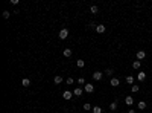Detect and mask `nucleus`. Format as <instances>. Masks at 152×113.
<instances>
[{"mask_svg":"<svg viewBox=\"0 0 152 113\" xmlns=\"http://www.w3.org/2000/svg\"><path fill=\"white\" fill-rule=\"evenodd\" d=\"M58 37H59L61 40H66V38L69 37V29H66V28L61 29V31H59V35H58Z\"/></svg>","mask_w":152,"mask_h":113,"instance_id":"obj_1","label":"nucleus"},{"mask_svg":"<svg viewBox=\"0 0 152 113\" xmlns=\"http://www.w3.org/2000/svg\"><path fill=\"white\" fill-rule=\"evenodd\" d=\"M84 90H85L87 93H93V92H94V86L90 84V83H87V84L84 86Z\"/></svg>","mask_w":152,"mask_h":113,"instance_id":"obj_2","label":"nucleus"},{"mask_svg":"<svg viewBox=\"0 0 152 113\" xmlns=\"http://www.w3.org/2000/svg\"><path fill=\"white\" fill-rule=\"evenodd\" d=\"M62 98L67 99V101H69V99H72V98H73V92H70V90H66V92L62 93Z\"/></svg>","mask_w":152,"mask_h":113,"instance_id":"obj_3","label":"nucleus"},{"mask_svg":"<svg viewBox=\"0 0 152 113\" xmlns=\"http://www.w3.org/2000/svg\"><path fill=\"white\" fill-rule=\"evenodd\" d=\"M105 31H106L105 25H97V26H96V32H97V34H103Z\"/></svg>","mask_w":152,"mask_h":113,"instance_id":"obj_4","label":"nucleus"},{"mask_svg":"<svg viewBox=\"0 0 152 113\" xmlns=\"http://www.w3.org/2000/svg\"><path fill=\"white\" fill-rule=\"evenodd\" d=\"M144 58H146V52H144V50H138L137 52V60L140 61V60H144Z\"/></svg>","mask_w":152,"mask_h":113,"instance_id":"obj_5","label":"nucleus"},{"mask_svg":"<svg viewBox=\"0 0 152 113\" xmlns=\"http://www.w3.org/2000/svg\"><path fill=\"white\" fill-rule=\"evenodd\" d=\"M102 76H103V73H102V72H94V73H93V78H94L96 81H101Z\"/></svg>","mask_w":152,"mask_h":113,"instance_id":"obj_6","label":"nucleus"},{"mask_svg":"<svg viewBox=\"0 0 152 113\" xmlns=\"http://www.w3.org/2000/svg\"><path fill=\"white\" fill-rule=\"evenodd\" d=\"M125 104H126V105H132V104H134V98L126 96V98H125Z\"/></svg>","mask_w":152,"mask_h":113,"instance_id":"obj_7","label":"nucleus"},{"mask_svg":"<svg viewBox=\"0 0 152 113\" xmlns=\"http://www.w3.org/2000/svg\"><path fill=\"white\" fill-rule=\"evenodd\" d=\"M21 86H23V87H29V86H31V80L23 78V80H21Z\"/></svg>","mask_w":152,"mask_h":113,"instance_id":"obj_8","label":"nucleus"},{"mask_svg":"<svg viewBox=\"0 0 152 113\" xmlns=\"http://www.w3.org/2000/svg\"><path fill=\"white\" fill-rule=\"evenodd\" d=\"M111 86H114V87L120 86V80H119V78H113L111 80Z\"/></svg>","mask_w":152,"mask_h":113,"instance_id":"obj_9","label":"nucleus"},{"mask_svg":"<svg viewBox=\"0 0 152 113\" xmlns=\"http://www.w3.org/2000/svg\"><path fill=\"white\" fill-rule=\"evenodd\" d=\"M144 78H146V73H144V72H138V75H137V80H138V81H143Z\"/></svg>","mask_w":152,"mask_h":113,"instance_id":"obj_10","label":"nucleus"},{"mask_svg":"<svg viewBox=\"0 0 152 113\" xmlns=\"http://www.w3.org/2000/svg\"><path fill=\"white\" fill-rule=\"evenodd\" d=\"M73 95H76V96H81V95H82V89H81V87H76V89L73 90Z\"/></svg>","mask_w":152,"mask_h":113,"instance_id":"obj_11","label":"nucleus"},{"mask_svg":"<svg viewBox=\"0 0 152 113\" xmlns=\"http://www.w3.org/2000/svg\"><path fill=\"white\" fill-rule=\"evenodd\" d=\"M62 54H64V57L69 58V57H72V54H73V52H72V49H64V52H62Z\"/></svg>","mask_w":152,"mask_h":113,"instance_id":"obj_12","label":"nucleus"},{"mask_svg":"<svg viewBox=\"0 0 152 113\" xmlns=\"http://www.w3.org/2000/svg\"><path fill=\"white\" fill-rule=\"evenodd\" d=\"M53 81H55V84H61V83H62V76H59V75H58V76H55V78H53Z\"/></svg>","mask_w":152,"mask_h":113,"instance_id":"obj_13","label":"nucleus"},{"mask_svg":"<svg viewBox=\"0 0 152 113\" xmlns=\"http://www.w3.org/2000/svg\"><path fill=\"white\" fill-rule=\"evenodd\" d=\"M97 11H99V8L96 5H93L91 8H90V12H91V14H97Z\"/></svg>","mask_w":152,"mask_h":113,"instance_id":"obj_14","label":"nucleus"},{"mask_svg":"<svg viewBox=\"0 0 152 113\" xmlns=\"http://www.w3.org/2000/svg\"><path fill=\"white\" fill-rule=\"evenodd\" d=\"M140 66H141V61H134V63H132V67H134V69H140Z\"/></svg>","mask_w":152,"mask_h":113,"instance_id":"obj_15","label":"nucleus"},{"mask_svg":"<svg viewBox=\"0 0 152 113\" xmlns=\"http://www.w3.org/2000/svg\"><path fill=\"white\" fill-rule=\"evenodd\" d=\"M137 105H138V109H140V110H144V109H146V102H144V101H140Z\"/></svg>","mask_w":152,"mask_h":113,"instance_id":"obj_16","label":"nucleus"},{"mask_svg":"<svg viewBox=\"0 0 152 113\" xmlns=\"http://www.w3.org/2000/svg\"><path fill=\"white\" fill-rule=\"evenodd\" d=\"M126 83H128V84H134V76H132V75H129V76H126Z\"/></svg>","mask_w":152,"mask_h":113,"instance_id":"obj_17","label":"nucleus"},{"mask_svg":"<svg viewBox=\"0 0 152 113\" xmlns=\"http://www.w3.org/2000/svg\"><path fill=\"white\" fill-rule=\"evenodd\" d=\"M76 66L78 67H84V66H85V61H84V60H78L76 61Z\"/></svg>","mask_w":152,"mask_h":113,"instance_id":"obj_18","label":"nucleus"},{"mask_svg":"<svg viewBox=\"0 0 152 113\" xmlns=\"http://www.w3.org/2000/svg\"><path fill=\"white\" fill-rule=\"evenodd\" d=\"M109 110H117V102H111V104H109Z\"/></svg>","mask_w":152,"mask_h":113,"instance_id":"obj_19","label":"nucleus"},{"mask_svg":"<svg viewBox=\"0 0 152 113\" xmlns=\"http://www.w3.org/2000/svg\"><path fill=\"white\" fill-rule=\"evenodd\" d=\"M93 113H102V109L99 107V105H94V107H93Z\"/></svg>","mask_w":152,"mask_h":113,"instance_id":"obj_20","label":"nucleus"},{"mask_svg":"<svg viewBox=\"0 0 152 113\" xmlns=\"http://www.w3.org/2000/svg\"><path fill=\"white\" fill-rule=\"evenodd\" d=\"M131 90H132V93H137L138 90H140V87H138V86H134V84H132V86H131Z\"/></svg>","mask_w":152,"mask_h":113,"instance_id":"obj_21","label":"nucleus"},{"mask_svg":"<svg viewBox=\"0 0 152 113\" xmlns=\"http://www.w3.org/2000/svg\"><path fill=\"white\" fill-rule=\"evenodd\" d=\"M84 110H93L91 104H88V102H85V104H84Z\"/></svg>","mask_w":152,"mask_h":113,"instance_id":"obj_22","label":"nucleus"},{"mask_svg":"<svg viewBox=\"0 0 152 113\" xmlns=\"http://www.w3.org/2000/svg\"><path fill=\"white\" fill-rule=\"evenodd\" d=\"M78 83H79L81 86H82V84L85 86V84H87V83H85V78H84V76H82V78H79V80H78Z\"/></svg>","mask_w":152,"mask_h":113,"instance_id":"obj_23","label":"nucleus"},{"mask_svg":"<svg viewBox=\"0 0 152 113\" xmlns=\"http://www.w3.org/2000/svg\"><path fill=\"white\" fill-rule=\"evenodd\" d=\"M9 15H11L9 11H3V18H9Z\"/></svg>","mask_w":152,"mask_h":113,"instance_id":"obj_24","label":"nucleus"},{"mask_svg":"<svg viewBox=\"0 0 152 113\" xmlns=\"http://www.w3.org/2000/svg\"><path fill=\"white\" fill-rule=\"evenodd\" d=\"M73 83H75V80H73L72 76H70V78H67V84H69V86H70V84H73Z\"/></svg>","mask_w":152,"mask_h":113,"instance_id":"obj_25","label":"nucleus"},{"mask_svg":"<svg viewBox=\"0 0 152 113\" xmlns=\"http://www.w3.org/2000/svg\"><path fill=\"white\" fill-rule=\"evenodd\" d=\"M113 72H114V70H113V69H106V75H113Z\"/></svg>","mask_w":152,"mask_h":113,"instance_id":"obj_26","label":"nucleus"},{"mask_svg":"<svg viewBox=\"0 0 152 113\" xmlns=\"http://www.w3.org/2000/svg\"><path fill=\"white\" fill-rule=\"evenodd\" d=\"M128 113H135V110H132V109H131V110H128Z\"/></svg>","mask_w":152,"mask_h":113,"instance_id":"obj_27","label":"nucleus"}]
</instances>
